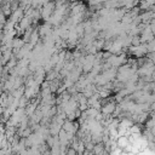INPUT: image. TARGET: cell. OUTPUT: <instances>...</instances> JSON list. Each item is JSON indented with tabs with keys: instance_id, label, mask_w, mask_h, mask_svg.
<instances>
[{
	"instance_id": "cell-1",
	"label": "cell",
	"mask_w": 155,
	"mask_h": 155,
	"mask_svg": "<svg viewBox=\"0 0 155 155\" xmlns=\"http://www.w3.org/2000/svg\"><path fill=\"white\" fill-rule=\"evenodd\" d=\"M102 111H103V114H107V115L111 114L113 111H115V104L114 103H109V104L104 105L102 108Z\"/></svg>"
}]
</instances>
